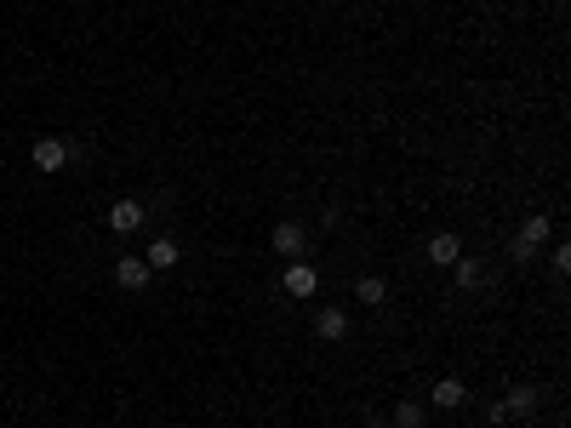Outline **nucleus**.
<instances>
[{"mask_svg": "<svg viewBox=\"0 0 571 428\" xmlns=\"http://www.w3.org/2000/svg\"><path fill=\"white\" fill-rule=\"evenodd\" d=\"M269 246L281 252V257H291V263H298V257L308 252V228L298 223V218H286V223H274V235H269Z\"/></svg>", "mask_w": 571, "mask_h": 428, "instance_id": "obj_1", "label": "nucleus"}, {"mask_svg": "<svg viewBox=\"0 0 571 428\" xmlns=\"http://www.w3.org/2000/svg\"><path fill=\"white\" fill-rule=\"evenodd\" d=\"M74 149L64 143V137H35V149H29V160H35V172H64Z\"/></svg>", "mask_w": 571, "mask_h": 428, "instance_id": "obj_2", "label": "nucleus"}, {"mask_svg": "<svg viewBox=\"0 0 571 428\" xmlns=\"http://www.w3.org/2000/svg\"><path fill=\"white\" fill-rule=\"evenodd\" d=\"M549 218H526V223H520V235H515V246H508V252H515V263H532V257H537V246H543V240H549Z\"/></svg>", "mask_w": 571, "mask_h": 428, "instance_id": "obj_3", "label": "nucleus"}, {"mask_svg": "<svg viewBox=\"0 0 571 428\" xmlns=\"http://www.w3.org/2000/svg\"><path fill=\"white\" fill-rule=\"evenodd\" d=\"M149 263H143V257H120V263H115V286H120V292H143V286H149Z\"/></svg>", "mask_w": 571, "mask_h": 428, "instance_id": "obj_4", "label": "nucleus"}, {"mask_svg": "<svg viewBox=\"0 0 571 428\" xmlns=\"http://www.w3.org/2000/svg\"><path fill=\"white\" fill-rule=\"evenodd\" d=\"M537 406H543V394H537L532 383H515V389L503 394V411H508V417H537Z\"/></svg>", "mask_w": 571, "mask_h": 428, "instance_id": "obj_5", "label": "nucleus"}, {"mask_svg": "<svg viewBox=\"0 0 571 428\" xmlns=\"http://www.w3.org/2000/svg\"><path fill=\"white\" fill-rule=\"evenodd\" d=\"M286 292H291V297H303V303H308V297L320 292V274L308 269L303 257H298V263H286Z\"/></svg>", "mask_w": 571, "mask_h": 428, "instance_id": "obj_6", "label": "nucleus"}, {"mask_svg": "<svg viewBox=\"0 0 571 428\" xmlns=\"http://www.w3.org/2000/svg\"><path fill=\"white\" fill-rule=\"evenodd\" d=\"M315 338L320 343H343L349 338V309H320L315 314Z\"/></svg>", "mask_w": 571, "mask_h": 428, "instance_id": "obj_7", "label": "nucleus"}, {"mask_svg": "<svg viewBox=\"0 0 571 428\" xmlns=\"http://www.w3.org/2000/svg\"><path fill=\"white\" fill-rule=\"evenodd\" d=\"M109 228H115V235L143 228V206H137V201H115V206H109Z\"/></svg>", "mask_w": 571, "mask_h": 428, "instance_id": "obj_8", "label": "nucleus"}, {"mask_svg": "<svg viewBox=\"0 0 571 428\" xmlns=\"http://www.w3.org/2000/svg\"><path fill=\"white\" fill-rule=\"evenodd\" d=\"M457 257H463V246H457V235H452V228H440V235H435V240H428V263H440V269H452V263H457Z\"/></svg>", "mask_w": 571, "mask_h": 428, "instance_id": "obj_9", "label": "nucleus"}, {"mask_svg": "<svg viewBox=\"0 0 571 428\" xmlns=\"http://www.w3.org/2000/svg\"><path fill=\"white\" fill-rule=\"evenodd\" d=\"M428 400H435V406H446V411H457L463 400H469V389H463V377H440Z\"/></svg>", "mask_w": 571, "mask_h": 428, "instance_id": "obj_10", "label": "nucleus"}, {"mask_svg": "<svg viewBox=\"0 0 571 428\" xmlns=\"http://www.w3.org/2000/svg\"><path fill=\"white\" fill-rule=\"evenodd\" d=\"M354 297H360L366 309H383V303H389V280H377V274H366V280H354Z\"/></svg>", "mask_w": 571, "mask_h": 428, "instance_id": "obj_11", "label": "nucleus"}, {"mask_svg": "<svg viewBox=\"0 0 571 428\" xmlns=\"http://www.w3.org/2000/svg\"><path fill=\"white\" fill-rule=\"evenodd\" d=\"M452 280L463 286V292H480V286H486V269L474 263V257H457V263H452Z\"/></svg>", "mask_w": 571, "mask_h": 428, "instance_id": "obj_12", "label": "nucleus"}, {"mask_svg": "<svg viewBox=\"0 0 571 428\" xmlns=\"http://www.w3.org/2000/svg\"><path fill=\"white\" fill-rule=\"evenodd\" d=\"M177 257H183V252H177V240H172V235H160V240L149 246V257H143V263H149V269H172Z\"/></svg>", "mask_w": 571, "mask_h": 428, "instance_id": "obj_13", "label": "nucleus"}, {"mask_svg": "<svg viewBox=\"0 0 571 428\" xmlns=\"http://www.w3.org/2000/svg\"><path fill=\"white\" fill-rule=\"evenodd\" d=\"M389 428H423V406H418V400H394Z\"/></svg>", "mask_w": 571, "mask_h": 428, "instance_id": "obj_14", "label": "nucleus"}, {"mask_svg": "<svg viewBox=\"0 0 571 428\" xmlns=\"http://www.w3.org/2000/svg\"><path fill=\"white\" fill-rule=\"evenodd\" d=\"M549 269H554V274H560V280H566V274H571V246H554V257H549Z\"/></svg>", "mask_w": 571, "mask_h": 428, "instance_id": "obj_15", "label": "nucleus"}, {"mask_svg": "<svg viewBox=\"0 0 571 428\" xmlns=\"http://www.w3.org/2000/svg\"><path fill=\"white\" fill-rule=\"evenodd\" d=\"M360 428H389V423H383V417H372V423H360Z\"/></svg>", "mask_w": 571, "mask_h": 428, "instance_id": "obj_16", "label": "nucleus"}]
</instances>
